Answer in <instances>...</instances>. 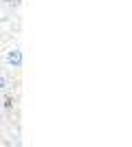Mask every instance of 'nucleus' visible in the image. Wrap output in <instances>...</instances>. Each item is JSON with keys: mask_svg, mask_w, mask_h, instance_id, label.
Instances as JSON below:
<instances>
[{"mask_svg": "<svg viewBox=\"0 0 132 147\" xmlns=\"http://www.w3.org/2000/svg\"><path fill=\"white\" fill-rule=\"evenodd\" d=\"M7 64L11 68H20L22 66V51L20 49H11L7 53Z\"/></svg>", "mask_w": 132, "mask_h": 147, "instance_id": "f257e3e1", "label": "nucleus"}, {"mask_svg": "<svg viewBox=\"0 0 132 147\" xmlns=\"http://www.w3.org/2000/svg\"><path fill=\"white\" fill-rule=\"evenodd\" d=\"M5 88H7V77L0 73V90H5Z\"/></svg>", "mask_w": 132, "mask_h": 147, "instance_id": "f03ea898", "label": "nucleus"}]
</instances>
